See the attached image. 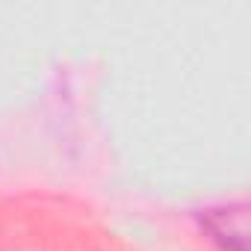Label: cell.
Instances as JSON below:
<instances>
[{"label":"cell","mask_w":251,"mask_h":251,"mask_svg":"<svg viewBox=\"0 0 251 251\" xmlns=\"http://www.w3.org/2000/svg\"><path fill=\"white\" fill-rule=\"evenodd\" d=\"M201 233L222 251H248V204H219L198 213Z\"/></svg>","instance_id":"obj_1"}]
</instances>
